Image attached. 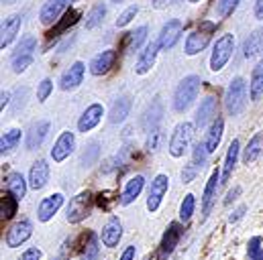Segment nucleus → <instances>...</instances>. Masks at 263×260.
I'll list each match as a JSON object with an SVG mask.
<instances>
[{
  "mask_svg": "<svg viewBox=\"0 0 263 260\" xmlns=\"http://www.w3.org/2000/svg\"><path fill=\"white\" fill-rule=\"evenodd\" d=\"M194 209H196V197H194L192 193H186L184 201H182V205H180V220H182L184 224L190 222L192 215H194Z\"/></svg>",
  "mask_w": 263,
  "mask_h": 260,
  "instance_id": "58836bf2",
  "label": "nucleus"
},
{
  "mask_svg": "<svg viewBox=\"0 0 263 260\" xmlns=\"http://www.w3.org/2000/svg\"><path fill=\"white\" fill-rule=\"evenodd\" d=\"M245 211H247V205H239V207H237V209H235V211H233V213L229 215V222H231V224L239 222V220H241V218L245 215Z\"/></svg>",
  "mask_w": 263,
  "mask_h": 260,
  "instance_id": "5fc2aeb1",
  "label": "nucleus"
},
{
  "mask_svg": "<svg viewBox=\"0 0 263 260\" xmlns=\"http://www.w3.org/2000/svg\"><path fill=\"white\" fill-rule=\"evenodd\" d=\"M33 55H12V59H10V69L14 71V73H23V71H27L31 65H33Z\"/></svg>",
  "mask_w": 263,
  "mask_h": 260,
  "instance_id": "79ce46f5",
  "label": "nucleus"
},
{
  "mask_svg": "<svg viewBox=\"0 0 263 260\" xmlns=\"http://www.w3.org/2000/svg\"><path fill=\"white\" fill-rule=\"evenodd\" d=\"M147 35H149V27H147V25H141V27H137L133 33H129L127 51H139V49L143 47V43L147 41Z\"/></svg>",
  "mask_w": 263,
  "mask_h": 260,
  "instance_id": "c9c22d12",
  "label": "nucleus"
},
{
  "mask_svg": "<svg viewBox=\"0 0 263 260\" xmlns=\"http://www.w3.org/2000/svg\"><path fill=\"white\" fill-rule=\"evenodd\" d=\"M218 118V102H216V98L214 96H206L202 102H200V106H198L196 110V128H204L210 120L214 122Z\"/></svg>",
  "mask_w": 263,
  "mask_h": 260,
  "instance_id": "f3484780",
  "label": "nucleus"
},
{
  "mask_svg": "<svg viewBox=\"0 0 263 260\" xmlns=\"http://www.w3.org/2000/svg\"><path fill=\"white\" fill-rule=\"evenodd\" d=\"M80 20V10H76V8H69L66 14H64V20H60L58 25H55V29H51V33H49V39H60L64 33H66L69 27H73L76 23Z\"/></svg>",
  "mask_w": 263,
  "mask_h": 260,
  "instance_id": "473e14b6",
  "label": "nucleus"
},
{
  "mask_svg": "<svg viewBox=\"0 0 263 260\" xmlns=\"http://www.w3.org/2000/svg\"><path fill=\"white\" fill-rule=\"evenodd\" d=\"M27 187H29V181H25L23 173H10V175L6 177V191L14 195L18 201H23V199H25V195H27Z\"/></svg>",
  "mask_w": 263,
  "mask_h": 260,
  "instance_id": "7c9ffc66",
  "label": "nucleus"
},
{
  "mask_svg": "<svg viewBox=\"0 0 263 260\" xmlns=\"http://www.w3.org/2000/svg\"><path fill=\"white\" fill-rule=\"evenodd\" d=\"M102 116H104L102 104H90V106L84 110V114L80 116V120H78V130L84 132V134L90 132V130L96 128V126L100 124Z\"/></svg>",
  "mask_w": 263,
  "mask_h": 260,
  "instance_id": "4be33fe9",
  "label": "nucleus"
},
{
  "mask_svg": "<svg viewBox=\"0 0 263 260\" xmlns=\"http://www.w3.org/2000/svg\"><path fill=\"white\" fill-rule=\"evenodd\" d=\"M49 173H51V171H49L47 161H45V159H37V161L33 163L31 171H29V187L35 189V191L43 189V187L47 185V181H49Z\"/></svg>",
  "mask_w": 263,
  "mask_h": 260,
  "instance_id": "6ab92c4d",
  "label": "nucleus"
},
{
  "mask_svg": "<svg viewBox=\"0 0 263 260\" xmlns=\"http://www.w3.org/2000/svg\"><path fill=\"white\" fill-rule=\"evenodd\" d=\"M104 16H106V4L104 2H96L90 12L86 14V29H96L104 23Z\"/></svg>",
  "mask_w": 263,
  "mask_h": 260,
  "instance_id": "f704fd0d",
  "label": "nucleus"
},
{
  "mask_svg": "<svg viewBox=\"0 0 263 260\" xmlns=\"http://www.w3.org/2000/svg\"><path fill=\"white\" fill-rule=\"evenodd\" d=\"M222 132H224V120L218 116V118L210 124V128L206 132V138H204V144H206L208 155L216 153V148H218V144H220V138H222Z\"/></svg>",
  "mask_w": 263,
  "mask_h": 260,
  "instance_id": "bb28decb",
  "label": "nucleus"
},
{
  "mask_svg": "<svg viewBox=\"0 0 263 260\" xmlns=\"http://www.w3.org/2000/svg\"><path fill=\"white\" fill-rule=\"evenodd\" d=\"M182 33H184V23L180 18H170L167 23H163V27L159 31V37H157V43H159L161 51L174 49V45L180 41Z\"/></svg>",
  "mask_w": 263,
  "mask_h": 260,
  "instance_id": "0eeeda50",
  "label": "nucleus"
},
{
  "mask_svg": "<svg viewBox=\"0 0 263 260\" xmlns=\"http://www.w3.org/2000/svg\"><path fill=\"white\" fill-rule=\"evenodd\" d=\"M135 254H137V248L135 246H127L119 260H135Z\"/></svg>",
  "mask_w": 263,
  "mask_h": 260,
  "instance_id": "6e6d98bb",
  "label": "nucleus"
},
{
  "mask_svg": "<svg viewBox=\"0 0 263 260\" xmlns=\"http://www.w3.org/2000/svg\"><path fill=\"white\" fill-rule=\"evenodd\" d=\"M261 51H263V31H255V33H251V35L245 39V43H243V57H245V59H253V57H257Z\"/></svg>",
  "mask_w": 263,
  "mask_h": 260,
  "instance_id": "2f4dec72",
  "label": "nucleus"
},
{
  "mask_svg": "<svg viewBox=\"0 0 263 260\" xmlns=\"http://www.w3.org/2000/svg\"><path fill=\"white\" fill-rule=\"evenodd\" d=\"M41 256H43V252L39 248H27L18 260H41Z\"/></svg>",
  "mask_w": 263,
  "mask_h": 260,
  "instance_id": "8fccbe9b",
  "label": "nucleus"
},
{
  "mask_svg": "<svg viewBox=\"0 0 263 260\" xmlns=\"http://www.w3.org/2000/svg\"><path fill=\"white\" fill-rule=\"evenodd\" d=\"M84 73H86V65L82 63V61H73V63L69 65L66 71L62 73V77H60V88H62L64 92H73L76 88L82 85Z\"/></svg>",
  "mask_w": 263,
  "mask_h": 260,
  "instance_id": "f8f14e48",
  "label": "nucleus"
},
{
  "mask_svg": "<svg viewBox=\"0 0 263 260\" xmlns=\"http://www.w3.org/2000/svg\"><path fill=\"white\" fill-rule=\"evenodd\" d=\"M21 25H23V14H10L8 18H4L2 29H0V49L2 51L16 39Z\"/></svg>",
  "mask_w": 263,
  "mask_h": 260,
  "instance_id": "a211bd4d",
  "label": "nucleus"
},
{
  "mask_svg": "<svg viewBox=\"0 0 263 260\" xmlns=\"http://www.w3.org/2000/svg\"><path fill=\"white\" fill-rule=\"evenodd\" d=\"M188 2H190V4H196V2H200V0H188Z\"/></svg>",
  "mask_w": 263,
  "mask_h": 260,
  "instance_id": "680f3d73",
  "label": "nucleus"
},
{
  "mask_svg": "<svg viewBox=\"0 0 263 260\" xmlns=\"http://www.w3.org/2000/svg\"><path fill=\"white\" fill-rule=\"evenodd\" d=\"M98 155H100V144H98V140H92L86 146V150L82 153V167H92L96 163Z\"/></svg>",
  "mask_w": 263,
  "mask_h": 260,
  "instance_id": "ea45409f",
  "label": "nucleus"
},
{
  "mask_svg": "<svg viewBox=\"0 0 263 260\" xmlns=\"http://www.w3.org/2000/svg\"><path fill=\"white\" fill-rule=\"evenodd\" d=\"M16 0H4V4H14Z\"/></svg>",
  "mask_w": 263,
  "mask_h": 260,
  "instance_id": "052dcab7",
  "label": "nucleus"
},
{
  "mask_svg": "<svg viewBox=\"0 0 263 260\" xmlns=\"http://www.w3.org/2000/svg\"><path fill=\"white\" fill-rule=\"evenodd\" d=\"M0 110H4L8 104H10V92H2V96H0Z\"/></svg>",
  "mask_w": 263,
  "mask_h": 260,
  "instance_id": "bf43d9fd",
  "label": "nucleus"
},
{
  "mask_svg": "<svg viewBox=\"0 0 263 260\" xmlns=\"http://www.w3.org/2000/svg\"><path fill=\"white\" fill-rule=\"evenodd\" d=\"M206 159H208V150H206L204 140H202V142H196V144H194V150H192V165H194L196 169H202L204 163H206Z\"/></svg>",
  "mask_w": 263,
  "mask_h": 260,
  "instance_id": "37998d69",
  "label": "nucleus"
},
{
  "mask_svg": "<svg viewBox=\"0 0 263 260\" xmlns=\"http://www.w3.org/2000/svg\"><path fill=\"white\" fill-rule=\"evenodd\" d=\"M247 258L249 260H263V248H261V236H253L247 246Z\"/></svg>",
  "mask_w": 263,
  "mask_h": 260,
  "instance_id": "a18cd8bd",
  "label": "nucleus"
},
{
  "mask_svg": "<svg viewBox=\"0 0 263 260\" xmlns=\"http://www.w3.org/2000/svg\"><path fill=\"white\" fill-rule=\"evenodd\" d=\"M110 195H112V191H102V193H98L96 201H98V205H100L102 209H108V207H110V203H108V201H112Z\"/></svg>",
  "mask_w": 263,
  "mask_h": 260,
  "instance_id": "864d4df0",
  "label": "nucleus"
},
{
  "mask_svg": "<svg viewBox=\"0 0 263 260\" xmlns=\"http://www.w3.org/2000/svg\"><path fill=\"white\" fill-rule=\"evenodd\" d=\"M239 153H241V142L235 138V140L229 144V150H227V157H224V165H222L220 183H227V181L233 177V171H235L237 161H239Z\"/></svg>",
  "mask_w": 263,
  "mask_h": 260,
  "instance_id": "b1692460",
  "label": "nucleus"
},
{
  "mask_svg": "<svg viewBox=\"0 0 263 260\" xmlns=\"http://www.w3.org/2000/svg\"><path fill=\"white\" fill-rule=\"evenodd\" d=\"M53 260H66L64 256H58V258H53Z\"/></svg>",
  "mask_w": 263,
  "mask_h": 260,
  "instance_id": "e2e57ef3",
  "label": "nucleus"
},
{
  "mask_svg": "<svg viewBox=\"0 0 263 260\" xmlns=\"http://www.w3.org/2000/svg\"><path fill=\"white\" fill-rule=\"evenodd\" d=\"M69 6V0H47L39 10V20L43 25H53L60 20L62 14H66Z\"/></svg>",
  "mask_w": 263,
  "mask_h": 260,
  "instance_id": "2eb2a0df",
  "label": "nucleus"
},
{
  "mask_svg": "<svg viewBox=\"0 0 263 260\" xmlns=\"http://www.w3.org/2000/svg\"><path fill=\"white\" fill-rule=\"evenodd\" d=\"M121 238H123V226H121V220H119L117 215H112V218H108V222L104 224V228H102V232H100V240H102L104 246H108V248H117L119 242H121Z\"/></svg>",
  "mask_w": 263,
  "mask_h": 260,
  "instance_id": "aec40b11",
  "label": "nucleus"
},
{
  "mask_svg": "<svg viewBox=\"0 0 263 260\" xmlns=\"http://www.w3.org/2000/svg\"><path fill=\"white\" fill-rule=\"evenodd\" d=\"M35 49H37V39L33 35H29V37H23L21 39V43L16 45V49H14L12 55H33Z\"/></svg>",
  "mask_w": 263,
  "mask_h": 260,
  "instance_id": "a19ab883",
  "label": "nucleus"
},
{
  "mask_svg": "<svg viewBox=\"0 0 263 260\" xmlns=\"http://www.w3.org/2000/svg\"><path fill=\"white\" fill-rule=\"evenodd\" d=\"M167 189H170V177L163 175V173H159V175L151 181L149 191H147V209H149L151 213H155V211L159 209V205H161L163 197L167 193Z\"/></svg>",
  "mask_w": 263,
  "mask_h": 260,
  "instance_id": "6e6552de",
  "label": "nucleus"
},
{
  "mask_svg": "<svg viewBox=\"0 0 263 260\" xmlns=\"http://www.w3.org/2000/svg\"><path fill=\"white\" fill-rule=\"evenodd\" d=\"M196 173H198V169L190 163V165L182 171V181H184V183H192V181H194V177H196Z\"/></svg>",
  "mask_w": 263,
  "mask_h": 260,
  "instance_id": "09e8293b",
  "label": "nucleus"
},
{
  "mask_svg": "<svg viewBox=\"0 0 263 260\" xmlns=\"http://www.w3.org/2000/svg\"><path fill=\"white\" fill-rule=\"evenodd\" d=\"M112 2H117V4H119V2H125V0H112Z\"/></svg>",
  "mask_w": 263,
  "mask_h": 260,
  "instance_id": "0e129e2a",
  "label": "nucleus"
},
{
  "mask_svg": "<svg viewBox=\"0 0 263 260\" xmlns=\"http://www.w3.org/2000/svg\"><path fill=\"white\" fill-rule=\"evenodd\" d=\"M233 51H235V35L227 33V35H220L216 39V43L212 45V55H210V69L216 73V71H222L227 63L231 61L233 57Z\"/></svg>",
  "mask_w": 263,
  "mask_h": 260,
  "instance_id": "39448f33",
  "label": "nucleus"
},
{
  "mask_svg": "<svg viewBox=\"0 0 263 260\" xmlns=\"http://www.w3.org/2000/svg\"><path fill=\"white\" fill-rule=\"evenodd\" d=\"M161 116H163V104H161L159 98H155L143 114V128L151 134L153 130H157V124L161 122Z\"/></svg>",
  "mask_w": 263,
  "mask_h": 260,
  "instance_id": "393cba45",
  "label": "nucleus"
},
{
  "mask_svg": "<svg viewBox=\"0 0 263 260\" xmlns=\"http://www.w3.org/2000/svg\"><path fill=\"white\" fill-rule=\"evenodd\" d=\"M218 185H220V173L218 171H212L210 177H208V181H206V185H204V193H202V222L210 215V211L214 207Z\"/></svg>",
  "mask_w": 263,
  "mask_h": 260,
  "instance_id": "9b49d317",
  "label": "nucleus"
},
{
  "mask_svg": "<svg viewBox=\"0 0 263 260\" xmlns=\"http://www.w3.org/2000/svg\"><path fill=\"white\" fill-rule=\"evenodd\" d=\"M53 94V81L49 79V77H45V79H41V83L37 85V100L43 104V102H47V98Z\"/></svg>",
  "mask_w": 263,
  "mask_h": 260,
  "instance_id": "49530a36",
  "label": "nucleus"
},
{
  "mask_svg": "<svg viewBox=\"0 0 263 260\" xmlns=\"http://www.w3.org/2000/svg\"><path fill=\"white\" fill-rule=\"evenodd\" d=\"M21 142V130L18 128H10L8 132L2 134L0 138V155H8L10 150H14Z\"/></svg>",
  "mask_w": 263,
  "mask_h": 260,
  "instance_id": "e433bc0d",
  "label": "nucleus"
},
{
  "mask_svg": "<svg viewBox=\"0 0 263 260\" xmlns=\"http://www.w3.org/2000/svg\"><path fill=\"white\" fill-rule=\"evenodd\" d=\"M80 260H100V242L94 232L88 234V240L82 244Z\"/></svg>",
  "mask_w": 263,
  "mask_h": 260,
  "instance_id": "72a5a7b5",
  "label": "nucleus"
},
{
  "mask_svg": "<svg viewBox=\"0 0 263 260\" xmlns=\"http://www.w3.org/2000/svg\"><path fill=\"white\" fill-rule=\"evenodd\" d=\"M194 130H196V124H192V122H180L174 128L170 144H167V150L174 159H180L188 153V148L192 144V138H194Z\"/></svg>",
  "mask_w": 263,
  "mask_h": 260,
  "instance_id": "20e7f679",
  "label": "nucleus"
},
{
  "mask_svg": "<svg viewBox=\"0 0 263 260\" xmlns=\"http://www.w3.org/2000/svg\"><path fill=\"white\" fill-rule=\"evenodd\" d=\"M214 33H216V23H212V20H202L196 29L186 37V43H184L186 55L192 57V55L202 53V51L210 45Z\"/></svg>",
  "mask_w": 263,
  "mask_h": 260,
  "instance_id": "f03ea898",
  "label": "nucleus"
},
{
  "mask_svg": "<svg viewBox=\"0 0 263 260\" xmlns=\"http://www.w3.org/2000/svg\"><path fill=\"white\" fill-rule=\"evenodd\" d=\"M239 4H241V0H218V4H216L218 16H220V18L231 16V14H233V12L239 8Z\"/></svg>",
  "mask_w": 263,
  "mask_h": 260,
  "instance_id": "c03bdc74",
  "label": "nucleus"
},
{
  "mask_svg": "<svg viewBox=\"0 0 263 260\" xmlns=\"http://www.w3.org/2000/svg\"><path fill=\"white\" fill-rule=\"evenodd\" d=\"M174 2H178V0H151V6L157 8V10H161V8H167Z\"/></svg>",
  "mask_w": 263,
  "mask_h": 260,
  "instance_id": "4d7b16f0",
  "label": "nucleus"
},
{
  "mask_svg": "<svg viewBox=\"0 0 263 260\" xmlns=\"http://www.w3.org/2000/svg\"><path fill=\"white\" fill-rule=\"evenodd\" d=\"M253 14H255V18H257V20H263V0H255Z\"/></svg>",
  "mask_w": 263,
  "mask_h": 260,
  "instance_id": "13d9d810",
  "label": "nucleus"
},
{
  "mask_svg": "<svg viewBox=\"0 0 263 260\" xmlns=\"http://www.w3.org/2000/svg\"><path fill=\"white\" fill-rule=\"evenodd\" d=\"M73 148H76V136H73V132H62L60 136H58V140L53 142V148H51V159H53V163H64L67 157L73 153Z\"/></svg>",
  "mask_w": 263,
  "mask_h": 260,
  "instance_id": "4468645a",
  "label": "nucleus"
},
{
  "mask_svg": "<svg viewBox=\"0 0 263 260\" xmlns=\"http://www.w3.org/2000/svg\"><path fill=\"white\" fill-rule=\"evenodd\" d=\"M247 106V81L237 75L231 79L227 92H224V108L231 116H239Z\"/></svg>",
  "mask_w": 263,
  "mask_h": 260,
  "instance_id": "7ed1b4c3",
  "label": "nucleus"
},
{
  "mask_svg": "<svg viewBox=\"0 0 263 260\" xmlns=\"http://www.w3.org/2000/svg\"><path fill=\"white\" fill-rule=\"evenodd\" d=\"M184 234V228L180 222H172L167 226V230L163 232V238H161V244H159V260H165L178 246L180 238Z\"/></svg>",
  "mask_w": 263,
  "mask_h": 260,
  "instance_id": "1a4fd4ad",
  "label": "nucleus"
},
{
  "mask_svg": "<svg viewBox=\"0 0 263 260\" xmlns=\"http://www.w3.org/2000/svg\"><path fill=\"white\" fill-rule=\"evenodd\" d=\"M159 138H161V132H159V130H153V132L149 134L147 148H149V150H157V146H159Z\"/></svg>",
  "mask_w": 263,
  "mask_h": 260,
  "instance_id": "3c124183",
  "label": "nucleus"
},
{
  "mask_svg": "<svg viewBox=\"0 0 263 260\" xmlns=\"http://www.w3.org/2000/svg\"><path fill=\"white\" fill-rule=\"evenodd\" d=\"M129 114H131V100L125 98V96H121V98H117V100L112 102L108 120H110V124H123Z\"/></svg>",
  "mask_w": 263,
  "mask_h": 260,
  "instance_id": "a878e982",
  "label": "nucleus"
},
{
  "mask_svg": "<svg viewBox=\"0 0 263 260\" xmlns=\"http://www.w3.org/2000/svg\"><path fill=\"white\" fill-rule=\"evenodd\" d=\"M49 128H51L49 120H41V122L33 124V126L29 128V132H27V148H29V150H37V148L45 142V138H47V134H49Z\"/></svg>",
  "mask_w": 263,
  "mask_h": 260,
  "instance_id": "5701e85b",
  "label": "nucleus"
},
{
  "mask_svg": "<svg viewBox=\"0 0 263 260\" xmlns=\"http://www.w3.org/2000/svg\"><path fill=\"white\" fill-rule=\"evenodd\" d=\"M31 236H33V224L29 220H21V222H16V224H12L8 228V232H6V246L8 248H18Z\"/></svg>",
  "mask_w": 263,
  "mask_h": 260,
  "instance_id": "9d476101",
  "label": "nucleus"
},
{
  "mask_svg": "<svg viewBox=\"0 0 263 260\" xmlns=\"http://www.w3.org/2000/svg\"><path fill=\"white\" fill-rule=\"evenodd\" d=\"M161 51L159 43L157 41H151L143 47V51L139 53V59H137V65H135V73L137 75H145L151 71V67L157 61V53Z\"/></svg>",
  "mask_w": 263,
  "mask_h": 260,
  "instance_id": "dca6fc26",
  "label": "nucleus"
},
{
  "mask_svg": "<svg viewBox=\"0 0 263 260\" xmlns=\"http://www.w3.org/2000/svg\"><path fill=\"white\" fill-rule=\"evenodd\" d=\"M137 14H139V6H137V4H131V6H129V8H125V10L121 12V16L117 18V27H119V29L127 27Z\"/></svg>",
  "mask_w": 263,
  "mask_h": 260,
  "instance_id": "de8ad7c7",
  "label": "nucleus"
},
{
  "mask_svg": "<svg viewBox=\"0 0 263 260\" xmlns=\"http://www.w3.org/2000/svg\"><path fill=\"white\" fill-rule=\"evenodd\" d=\"M117 63V51L115 49H104L98 55L92 57L90 61V73L92 75H106Z\"/></svg>",
  "mask_w": 263,
  "mask_h": 260,
  "instance_id": "412c9836",
  "label": "nucleus"
},
{
  "mask_svg": "<svg viewBox=\"0 0 263 260\" xmlns=\"http://www.w3.org/2000/svg\"><path fill=\"white\" fill-rule=\"evenodd\" d=\"M94 199H96V197L90 193V191H80L76 197H71V201L67 203V209H66L67 222H69V224H80V222H84V220L90 215L92 207H94Z\"/></svg>",
  "mask_w": 263,
  "mask_h": 260,
  "instance_id": "423d86ee",
  "label": "nucleus"
},
{
  "mask_svg": "<svg viewBox=\"0 0 263 260\" xmlns=\"http://www.w3.org/2000/svg\"><path fill=\"white\" fill-rule=\"evenodd\" d=\"M62 205H64V193H60V191L43 197L41 203H39V207H37V220L43 222V224L49 222V220H53V215L62 209Z\"/></svg>",
  "mask_w": 263,
  "mask_h": 260,
  "instance_id": "ddd939ff",
  "label": "nucleus"
},
{
  "mask_svg": "<svg viewBox=\"0 0 263 260\" xmlns=\"http://www.w3.org/2000/svg\"><path fill=\"white\" fill-rule=\"evenodd\" d=\"M249 98L251 102H259L263 98V59L251 71V81H249Z\"/></svg>",
  "mask_w": 263,
  "mask_h": 260,
  "instance_id": "c756f323",
  "label": "nucleus"
},
{
  "mask_svg": "<svg viewBox=\"0 0 263 260\" xmlns=\"http://www.w3.org/2000/svg\"><path fill=\"white\" fill-rule=\"evenodd\" d=\"M200 85H202V79L198 75H186L176 92H174V110L176 112H186L194 102H196L198 94H200Z\"/></svg>",
  "mask_w": 263,
  "mask_h": 260,
  "instance_id": "f257e3e1",
  "label": "nucleus"
},
{
  "mask_svg": "<svg viewBox=\"0 0 263 260\" xmlns=\"http://www.w3.org/2000/svg\"><path fill=\"white\" fill-rule=\"evenodd\" d=\"M263 155V132H255L243 150V163L251 165Z\"/></svg>",
  "mask_w": 263,
  "mask_h": 260,
  "instance_id": "c85d7f7f",
  "label": "nucleus"
},
{
  "mask_svg": "<svg viewBox=\"0 0 263 260\" xmlns=\"http://www.w3.org/2000/svg\"><path fill=\"white\" fill-rule=\"evenodd\" d=\"M241 193H243V187H241V185H235V187L227 193V197H224V205H231L235 199H239V195Z\"/></svg>",
  "mask_w": 263,
  "mask_h": 260,
  "instance_id": "603ef678",
  "label": "nucleus"
},
{
  "mask_svg": "<svg viewBox=\"0 0 263 260\" xmlns=\"http://www.w3.org/2000/svg\"><path fill=\"white\" fill-rule=\"evenodd\" d=\"M143 187H145V177L143 175H135L133 179L127 181V185H125V189L121 193V203L123 205H131L133 201L141 195Z\"/></svg>",
  "mask_w": 263,
  "mask_h": 260,
  "instance_id": "cd10ccee",
  "label": "nucleus"
},
{
  "mask_svg": "<svg viewBox=\"0 0 263 260\" xmlns=\"http://www.w3.org/2000/svg\"><path fill=\"white\" fill-rule=\"evenodd\" d=\"M16 207H18V199L12 193H2L0 199V218L2 220H10L14 213H16Z\"/></svg>",
  "mask_w": 263,
  "mask_h": 260,
  "instance_id": "4c0bfd02",
  "label": "nucleus"
}]
</instances>
